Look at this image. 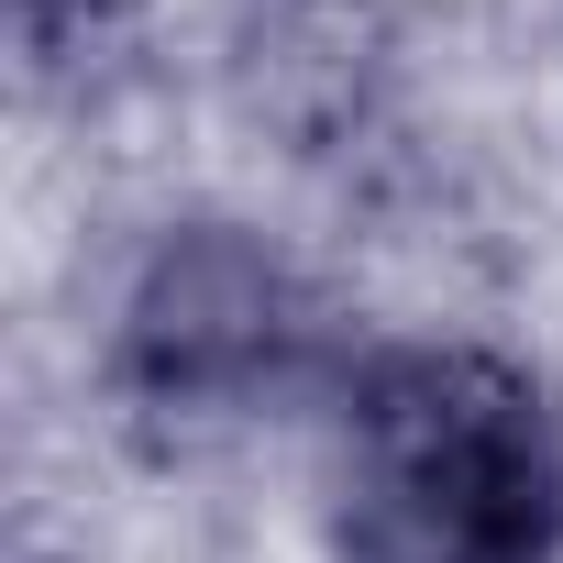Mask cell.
Wrapping results in <instances>:
<instances>
[{"label":"cell","mask_w":563,"mask_h":563,"mask_svg":"<svg viewBox=\"0 0 563 563\" xmlns=\"http://www.w3.org/2000/svg\"><path fill=\"white\" fill-rule=\"evenodd\" d=\"M299 321H276V276L254 254H166L133 299V365L155 398H221L232 376H276Z\"/></svg>","instance_id":"7a4b0ae2"},{"label":"cell","mask_w":563,"mask_h":563,"mask_svg":"<svg viewBox=\"0 0 563 563\" xmlns=\"http://www.w3.org/2000/svg\"><path fill=\"white\" fill-rule=\"evenodd\" d=\"M343 563H563V398L486 343H398L343 398Z\"/></svg>","instance_id":"6da1fadb"}]
</instances>
